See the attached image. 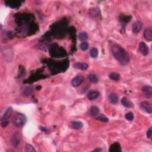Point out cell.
I'll use <instances>...</instances> for the list:
<instances>
[{"mask_svg":"<svg viewBox=\"0 0 152 152\" xmlns=\"http://www.w3.org/2000/svg\"><path fill=\"white\" fill-rule=\"evenodd\" d=\"M26 150L28 152H35L36 150L35 149L34 147L32 146L31 144H27L26 145Z\"/></svg>","mask_w":152,"mask_h":152,"instance_id":"obj_25","label":"cell"},{"mask_svg":"<svg viewBox=\"0 0 152 152\" xmlns=\"http://www.w3.org/2000/svg\"><path fill=\"white\" fill-rule=\"evenodd\" d=\"M88 48V43L87 42H83L80 45V48L82 50L85 51L87 50Z\"/></svg>","mask_w":152,"mask_h":152,"instance_id":"obj_24","label":"cell"},{"mask_svg":"<svg viewBox=\"0 0 152 152\" xmlns=\"http://www.w3.org/2000/svg\"><path fill=\"white\" fill-rule=\"evenodd\" d=\"M78 37H79V39L80 40V41H83L87 39L88 35L86 32H84V31H82V32H80L79 33V36H78Z\"/></svg>","mask_w":152,"mask_h":152,"instance_id":"obj_20","label":"cell"},{"mask_svg":"<svg viewBox=\"0 0 152 152\" xmlns=\"http://www.w3.org/2000/svg\"><path fill=\"white\" fill-rule=\"evenodd\" d=\"M139 50L141 54L144 56H146L149 54V48L144 42H141L139 44Z\"/></svg>","mask_w":152,"mask_h":152,"instance_id":"obj_6","label":"cell"},{"mask_svg":"<svg viewBox=\"0 0 152 152\" xmlns=\"http://www.w3.org/2000/svg\"><path fill=\"white\" fill-rule=\"evenodd\" d=\"M96 119L99 120V121H102V122H108V118L106 117H105V116H103V115L98 116V117L96 118Z\"/></svg>","mask_w":152,"mask_h":152,"instance_id":"obj_26","label":"cell"},{"mask_svg":"<svg viewBox=\"0 0 152 152\" xmlns=\"http://www.w3.org/2000/svg\"><path fill=\"white\" fill-rule=\"evenodd\" d=\"M90 55L92 58H96L98 55V50L96 48H93L90 50Z\"/></svg>","mask_w":152,"mask_h":152,"instance_id":"obj_21","label":"cell"},{"mask_svg":"<svg viewBox=\"0 0 152 152\" xmlns=\"http://www.w3.org/2000/svg\"><path fill=\"white\" fill-rule=\"evenodd\" d=\"M90 115L93 117H96L99 113V109L96 106H93L91 107L90 110Z\"/></svg>","mask_w":152,"mask_h":152,"instance_id":"obj_17","label":"cell"},{"mask_svg":"<svg viewBox=\"0 0 152 152\" xmlns=\"http://www.w3.org/2000/svg\"><path fill=\"white\" fill-rule=\"evenodd\" d=\"M140 107L142 110L151 114L152 113V104L150 102H143L141 103Z\"/></svg>","mask_w":152,"mask_h":152,"instance_id":"obj_4","label":"cell"},{"mask_svg":"<svg viewBox=\"0 0 152 152\" xmlns=\"http://www.w3.org/2000/svg\"><path fill=\"white\" fill-rule=\"evenodd\" d=\"M144 36L145 39L148 41H152V30L151 27H149L145 29L144 31Z\"/></svg>","mask_w":152,"mask_h":152,"instance_id":"obj_7","label":"cell"},{"mask_svg":"<svg viewBox=\"0 0 152 152\" xmlns=\"http://www.w3.org/2000/svg\"><path fill=\"white\" fill-rule=\"evenodd\" d=\"M84 81V77L81 75H79L77 76L74 78L71 81V83H72V85L73 87H79V86L83 83Z\"/></svg>","mask_w":152,"mask_h":152,"instance_id":"obj_5","label":"cell"},{"mask_svg":"<svg viewBox=\"0 0 152 152\" xmlns=\"http://www.w3.org/2000/svg\"><path fill=\"white\" fill-rule=\"evenodd\" d=\"M32 92H33V89L31 87H28L26 88L24 90V96H30V95L31 94V93H32Z\"/></svg>","mask_w":152,"mask_h":152,"instance_id":"obj_23","label":"cell"},{"mask_svg":"<svg viewBox=\"0 0 152 152\" xmlns=\"http://www.w3.org/2000/svg\"><path fill=\"white\" fill-rule=\"evenodd\" d=\"M8 122L7 121H1V125L2 127H3V128L6 127V126H7L8 125Z\"/></svg>","mask_w":152,"mask_h":152,"instance_id":"obj_29","label":"cell"},{"mask_svg":"<svg viewBox=\"0 0 152 152\" xmlns=\"http://www.w3.org/2000/svg\"><path fill=\"white\" fill-rule=\"evenodd\" d=\"M88 79L92 83H97L98 81V77H96V75L93 74H90L88 75Z\"/></svg>","mask_w":152,"mask_h":152,"instance_id":"obj_19","label":"cell"},{"mask_svg":"<svg viewBox=\"0 0 152 152\" xmlns=\"http://www.w3.org/2000/svg\"><path fill=\"white\" fill-rule=\"evenodd\" d=\"M109 100L112 104H116L118 101V98L117 95L113 93H112L109 95Z\"/></svg>","mask_w":152,"mask_h":152,"instance_id":"obj_16","label":"cell"},{"mask_svg":"<svg viewBox=\"0 0 152 152\" xmlns=\"http://www.w3.org/2000/svg\"><path fill=\"white\" fill-rule=\"evenodd\" d=\"M142 91L144 93L147 98H151L152 96V88L150 86H145L142 88Z\"/></svg>","mask_w":152,"mask_h":152,"instance_id":"obj_8","label":"cell"},{"mask_svg":"<svg viewBox=\"0 0 152 152\" xmlns=\"http://www.w3.org/2000/svg\"><path fill=\"white\" fill-rule=\"evenodd\" d=\"M11 144L14 147H18V145L20 144L21 141V137L20 134L18 132H15L12 134L11 137Z\"/></svg>","mask_w":152,"mask_h":152,"instance_id":"obj_3","label":"cell"},{"mask_svg":"<svg viewBox=\"0 0 152 152\" xmlns=\"http://www.w3.org/2000/svg\"><path fill=\"white\" fill-rule=\"evenodd\" d=\"M121 151V149L120 145L117 143H115L113 144H112L110 147V149H109V151L111 152H118Z\"/></svg>","mask_w":152,"mask_h":152,"instance_id":"obj_15","label":"cell"},{"mask_svg":"<svg viewBox=\"0 0 152 152\" xmlns=\"http://www.w3.org/2000/svg\"><path fill=\"white\" fill-rule=\"evenodd\" d=\"M125 117L128 121H132L133 118H134V115H133L132 112H128L126 114Z\"/></svg>","mask_w":152,"mask_h":152,"instance_id":"obj_27","label":"cell"},{"mask_svg":"<svg viewBox=\"0 0 152 152\" xmlns=\"http://www.w3.org/2000/svg\"><path fill=\"white\" fill-rule=\"evenodd\" d=\"M102 151V149H94V151Z\"/></svg>","mask_w":152,"mask_h":152,"instance_id":"obj_30","label":"cell"},{"mask_svg":"<svg viewBox=\"0 0 152 152\" xmlns=\"http://www.w3.org/2000/svg\"><path fill=\"white\" fill-rule=\"evenodd\" d=\"M89 14L90 16L93 18H96L98 17L99 14H100V11L98 8H93L90 9Z\"/></svg>","mask_w":152,"mask_h":152,"instance_id":"obj_11","label":"cell"},{"mask_svg":"<svg viewBox=\"0 0 152 152\" xmlns=\"http://www.w3.org/2000/svg\"><path fill=\"white\" fill-rule=\"evenodd\" d=\"M109 78L111 80H114V81H118L120 79V75L119 74L115 73H112L109 75Z\"/></svg>","mask_w":152,"mask_h":152,"instance_id":"obj_18","label":"cell"},{"mask_svg":"<svg viewBox=\"0 0 152 152\" xmlns=\"http://www.w3.org/2000/svg\"><path fill=\"white\" fill-rule=\"evenodd\" d=\"M26 117L23 113H17L12 119V124L17 127H20L26 124Z\"/></svg>","mask_w":152,"mask_h":152,"instance_id":"obj_2","label":"cell"},{"mask_svg":"<svg viewBox=\"0 0 152 152\" xmlns=\"http://www.w3.org/2000/svg\"><path fill=\"white\" fill-rule=\"evenodd\" d=\"M121 104L125 107H130V103L126 98H123L121 100Z\"/></svg>","mask_w":152,"mask_h":152,"instance_id":"obj_22","label":"cell"},{"mask_svg":"<svg viewBox=\"0 0 152 152\" xmlns=\"http://www.w3.org/2000/svg\"><path fill=\"white\" fill-rule=\"evenodd\" d=\"M112 53L116 60L121 65H125L130 62V56L127 52L118 44H115L111 49Z\"/></svg>","mask_w":152,"mask_h":152,"instance_id":"obj_1","label":"cell"},{"mask_svg":"<svg viewBox=\"0 0 152 152\" xmlns=\"http://www.w3.org/2000/svg\"><path fill=\"white\" fill-rule=\"evenodd\" d=\"M73 67L75 68L81 69V70H86L88 68V65L86 63H80V62H75L73 64Z\"/></svg>","mask_w":152,"mask_h":152,"instance_id":"obj_10","label":"cell"},{"mask_svg":"<svg viewBox=\"0 0 152 152\" xmlns=\"http://www.w3.org/2000/svg\"><path fill=\"white\" fill-rule=\"evenodd\" d=\"M151 135H152V130H151V128H149V130H147V137L148 138H150L151 137Z\"/></svg>","mask_w":152,"mask_h":152,"instance_id":"obj_28","label":"cell"},{"mask_svg":"<svg viewBox=\"0 0 152 152\" xmlns=\"http://www.w3.org/2000/svg\"><path fill=\"white\" fill-rule=\"evenodd\" d=\"M12 112V108L11 107H8L7 110L5 112V113H4L3 117H1V121H7L8 118L11 117V114Z\"/></svg>","mask_w":152,"mask_h":152,"instance_id":"obj_9","label":"cell"},{"mask_svg":"<svg viewBox=\"0 0 152 152\" xmlns=\"http://www.w3.org/2000/svg\"><path fill=\"white\" fill-rule=\"evenodd\" d=\"M71 126L73 129L79 130V129H81V128L83 127V124L81 122L79 121H74L71 122Z\"/></svg>","mask_w":152,"mask_h":152,"instance_id":"obj_13","label":"cell"},{"mask_svg":"<svg viewBox=\"0 0 152 152\" xmlns=\"http://www.w3.org/2000/svg\"><path fill=\"white\" fill-rule=\"evenodd\" d=\"M99 96V93L98 91H92L88 94V99L89 100H93L97 99Z\"/></svg>","mask_w":152,"mask_h":152,"instance_id":"obj_14","label":"cell"},{"mask_svg":"<svg viewBox=\"0 0 152 152\" xmlns=\"http://www.w3.org/2000/svg\"><path fill=\"white\" fill-rule=\"evenodd\" d=\"M142 28V23L140 22H137L133 24L132 26V31L134 33H138L140 31Z\"/></svg>","mask_w":152,"mask_h":152,"instance_id":"obj_12","label":"cell"}]
</instances>
